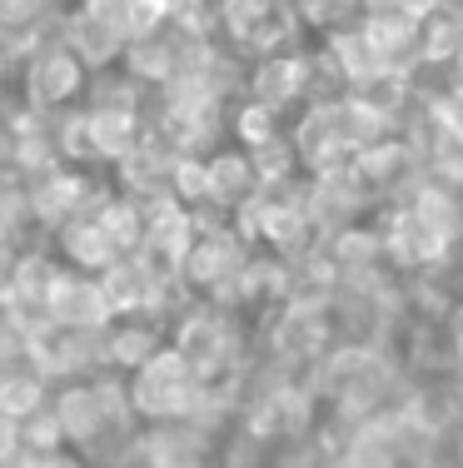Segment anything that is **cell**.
<instances>
[{"instance_id": "obj_11", "label": "cell", "mask_w": 463, "mask_h": 468, "mask_svg": "<svg viewBox=\"0 0 463 468\" xmlns=\"http://www.w3.org/2000/svg\"><path fill=\"white\" fill-rule=\"evenodd\" d=\"M20 449V423H10V419H0V463L10 459V453Z\"/></svg>"}, {"instance_id": "obj_8", "label": "cell", "mask_w": 463, "mask_h": 468, "mask_svg": "<svg viewBox=\"0 0 463 468\" xmlns=\"http://www.w3.org/2000/svg\"><path fill=\"white\" fill-rule=\"evenodd\" d=\"M55 234H60V264H70V270L105 274L115 260H125V254H120V244L100 229V219H95V215L70 219V225L55 229Z\"/></svg>"}, {"instance_id": "obj_7", "label": "cell", "mask_w": 463, "mask_h": 468, "mask_svg": "<svg viewBox=\"0 0 463 468\" xmlns=\"http://www.w3.org/2000/svg\"><path fill=\"white\" fill-rule=\"evenodd\" d=\"M50 388L55 384L36 369V364L5 359V364H0V419H10V423L36 419L40 409L50 404Z\"/></svg>"}, {"instance_id": "obj_2", "label": "cell", "mask_w": 463, "mask_h": 468, "mask_svg": "<svg viewBox=\"0 0 463 468\" xmlns=\"http://www.w3.org/2000/svg\"><path fill=\"white\" fill-rule=\"evenodd\" d=\"M20 85H26V105L46 110V115H65V110H75V100H85V90H90V65L60 36H46L20 60Z\"/></svg>"}, {"instance_id": "obj_9", "label": "cell", "mask_w": 463, "mask_h": 468, "mask_svg": "<svg viewBox=\"0 0 463 468\" xmlns=\"http://www.w3.org/2000/svg\"><path fill=\"white\" fill-rule=\"evenodd\" d=\"M444 244H448V234H438L424 215H414V209H404L389 229V254L399 264H434L438 254H444Z\"/></svg>"}, {"instance_id": "obj_6", "label": "cell", "mask_w": 463, "mask_h": 468, "mask_svg": "<svg viewBox=\"0 0 463 468\" xmlns=\"http://www.w3.org/2000/svg\"><path fill=\"white\" fill-rule=\"evenodd\" d=\"M304 90H309V60H300V55H289V50H269L259 60V70L249 75V100H259V105H269V110H284Z\"/></svg>"}, {"instance_id": "obj_5", "label": "cell", "mask_w": 463, "mask_h": 468, "mask_svg": "<svg viewBox=\"0 0 463 468\" xmlns=\"http://www.w3.org/2000/svg\"><path fill=\"white\" fill-rule=\"evenodd\" d=\"M255 189H259V175H255L249 150H209L205 154V205L239 209Z\"/></svg>"}, {"instance_id": "obj_1", "label": "cell", "mask_w": 463, "mask_h": 468, "mask_svg": "<svg viewBox=\"0 0 463 468\" xmlns=\"http://www.w3.org/2000/svg\"><path fill=\"white\" fill-rule=\"evenodd\" d=\"M125 378V404L135 414L140 429L150 423H180V419H200L205 414V388L195 369L180 359V354L164 344L160 354H150L140 369L120 374Z\"/></svg>"}, {"instance_id": "obj_4", "label": "cell", "mask_w": 463, "mask_h": 468, "mask_svg": "<svg viewBox=\"0 0 463 468\" xmlns=\"http://www.w3.org/2000/svg\"><path fill=\"white\" fill-rule=\"evenodd\" d=\"M85 140H90V165H120L150 140V120L140 105H85Z\"/></svg>"}, {"instance_id": "obj_12", "label": "cell", "mask_w": 463, "mask_h": 468, "mask_svg": "<svg viewBox=\"0 0 463 468\" xmlns=\"http://www.w3.org/2000/svg\"><path fill=\"white\" fill-rule=\"evenodd\" d=\"M0 30H5V20H0Z\"/></svg>"}, {"instance_id": "obj_3", "label": "cell", "mask_w": 463, "mask_h": 468, "mask_svg": "<svg viewBox=\"0 0 463 468\" xmlns=\"http://www.w3.org/2000/svg\"><path fill=\"white\" fill-rule=\"evenodd\" d=\"M40 319L60 324V329H105L110 304L100 294V280L55 260L46 274V289H40Z\"/></svg>"}, {"instance_id": "obj_10", "label": "cell", "mask_w": 463, "mask_h": 468, "mask_svg": "<svg viewBox=\"0 0 463 468\" xmlns=\"http://www.w3.org/2000/svg\"><path fill=\"white\" fill-rule=\"evenodd\" d=\"M235 135H239L245 150H264V144H274V140H279V110L259 105V100H245L239 115H235Z\"/></svg>"}]
</instances>
